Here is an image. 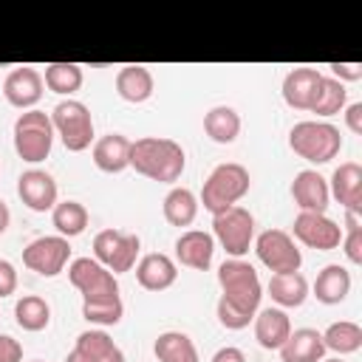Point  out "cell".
Instances as JSON below:
<instances>
[{"instance_id": "bcb514c9", "label": "cell", "mask_w": 362, "mask_h": 362, "mask_svg": "<svg viewBox=\"0 0 362 362\" xmlns=\"http://www.w3.org/2000/svg\"><path fill=\"white\" fill-rule=\"evenodd\" d=\"M31 362H42V359H31Z\"/></svg>"}, {"instance_id": "e575fe53", "label": "cell", "mask_w": 362, "mask_h": 362, "mask_svg": "<svg viewBox=\"0 0 362 362\" xmlns=\"http://www.w3.org/2000/svg\"><path fill=\"white\" fill-rule=\"evenodd\" d=\"M82 317L93 325H116L124 317V305L122 297H110V300H96V303H82Z\"/></svg>"}, {"instance_id": "836d02e7", "label": "cell", "mask_w": 362, "mask_h": 362, "mask_svg": "<svg viewBox=\"0 0 362 362\" xmlns=\"http://www.w3.org/2000/svg\"><path fill=\"white\" fill-rule=\"evenodd\" d=\"M345 102H348L345 85L337 82L334 76H322L320 90H317V99L311 105V113H317V116H334V113H339L345 107Z\"/></svg>"}, {"instance_id": "74e56055", "label": "cell", "mask_w": 362, "mask_h": 362, "mask_svg": "<svg viewBox=\"0 0 362 362\" xmlns=\"http://www.w3.org/2000/svg\"><path fill=\"white\" fill-rule=\"evenodd\" d=\"M328 68L334 71V79L342 82V85L362 79V62H331Z\"/></svg>"}, {"instance_id": "30bf717a", "label": "cell", "mask_w": 362, "mask_h": 362, "mask_svg": "<svg viewBox=\"0 0 362 362\" xmlns=\"http://www.w3.org/2000/svg\"><path fill=\"white\" fill-rule=\"evenodd\" d=\"M255 252L257 260L272 272V274H286V272H300L303 266V252L297 249L294 238L283 229H266L255 238Z\"/></svg>"}, {"instance_id": "f6af8a7d", "label": "cell", "mask_w": 362, "mask_h": 362, "mask_svg": "<svg viewBox=\"0 0 362 362\" xmlns=\"http://www.w3.org/2000/svg\"><path fill=\"white\" fill-rule=\"evenodd\" d=\"M320 362H345L342 356H334V359H320Z\"/></svg>"}, {"instance_id": "e0dca14e", "label": "cell", "mask_w": 362, "mask_h": 362, "mask_svg": "<svg viewBox=\"0 0 362 362\" xmlns=\"http://www.w3.org/2000/svg\"><path fill=\"white\" fill-rule=\"evenodd\" d=\"M291 198L300 212H325L331 201L328 181L317 170H300L291 181Z\"/></svg>"}, {"instance_id": "4dcf8cb0", "label": "cell", "mask_w": 362, "mask_h": 362, "mask_svg": "<svg viewBox=\"0 0 362 362\" xmlns=\"http://www.w3.org/2000/svg\"><path fill=\"white\" fill-rule=\"evenodd\" d=\"M322 345H325V351H334V354H339V356L354 354V351L362 348V325L354 322V320L331 322V325L322 331Z\"/></svg>"}, {"instance_id": "ac0fdd59", "label": "cell", "mask_w": 362, "mask_h": 362, "mask_svg": "<svg viewBox=\"0 0 362 362\" xmlns=\"http://www.w3.org/2000/svg\"><path fill=\"white\" fill-rule=\"evenodd\" d=\"M136 280L144 291H167L178 280V266L170 255L150 252L136 263Z\"/></svg>"}, {"instance_id": "8992f818", "label": "cell", "mask_w": 362, "mask_h": 362, "mask_svg": "<svg viewBox=\"0 0 362 362\" xmlns=\"http://www.w3.org/2000/svg\"><path fill=\"white\" fill-rule=\"evenodd\" d=\"M51 124H54V133L59 136V141L65 144V150H71V153H82L93 141V116L88 110V105L79 99H62L51 110Z\"/></svg>"}, {"instance_id": "d4e9b609", "label": "cell", "mask_w": 362, "mask_h": 362, "mask_svg": "<svg viewBox=\"0 0 362 362\" xmlns=\"http://www.w3.org/2000/svg\"><path fill=\"white\" fill-rule=\"evenodd\" d=\"M74 351L82 356V362H124L122 348H119L102 328L82 331V334L76 337Z\"/></svg>"}, {"instance_id": "7402d4cb", "label": "cell", "mask_w": 362, "mask_h": 362, "mask_svg": "<svg viewBox=\"0 0 362 362\" xmlns=\"http://www.w3.org/2000/svg\"><path fill=\"white\" fill-rule=\"evenodd\" d=\"M322 356H325L322 334L314 331V328H297L280 345V359L283 362H320Z\"/></svg>"}, {"instance_id": "60d3db41", "label": "cell", "mask_w": 362, "mask_h": 362, "mask_svg": "<svg viewBox=\"0 0 362 362\" xmlns=\"http://www.w3.org/2000/svg\"><path fill=\"white\" fill-rule=\"evenodd\" d=\"M342 110H345V124H348V130L356 133V136H362V102H351V105H345Z\"/></svg>"}, {"instance_id": "4fadbf2b", "label": "cell", "mask_w": 362, "mask_h": 362, "mask_svg": "<svg viewBox=\"0 0 362 362\" xmlns=\"http://www.w3.org/2000/svg\"><path fill=\"white\" fill-rule=\"evenodd\" d=\"M42 90H45L42 74L37 68H28V65L8 71V76L3 79V96L17 110H31L42 99Z\"/></svg>"}, {"instance_id": "8d00e7d4", "label": "cell", "mask_w": 362, "mask_h": 362, "mask_svg": "<svg viewBox=\"0 0 362 362\" xmlns=\"http://www.w3.org/2000/svg\"><path fill=\"white\" fill-rule=\"evenodd\" d=\"M215 314H218V322H221L223 328H229V331H240V328H246V325L255 320V317H249V314H243V311L232 308L226 300H218Z\"/></svg>"}, {"instance_id": "4316f807", "label": "cell", "mask_w": 362, "mask_h": 362, "mask_svg": "<svg viewBox=\"0 0 362 362\" xmlns=\"http://www.w3.org/2000/svg\"><path fill=\"white\" fill-rule=\"evenodd\" d=\"M198 198L192 189L187 187H173L167 195H164V204H161V212H164V221L170 226H189L198 215Z\"/></svg>"}, {"instance_id": "d6986e66", "label": "cell", "mask_w": 362, "mask_h": 362, "mask_svg": "<svg viewBox=\"0 0 362 362\" xmlns=\"http://www.w3.org/2000/svg\"><path fill=\"white\" fill-rule=\"evenodd\" d=\"M322 74L317 68H294L283 79V99L294 110H311L317 90H320Z\"/></svg>"}, {"instance_id": "277c9868", "label": "cell", "mask_w": 362, "mask_h": 362, "mask_svg": "<svg viewBox=\"0 0 362 362\" xmlns=\"http://www.w3.org/2000/svg\"><path fill=\"white\" fill-rule=\"evenodd\" d=\"M288 147L311 164H328L331 158L339 156L342 136H339V127H334L331 122L308 119V122H297L288 130Z\"/></svg>"}, {"instance_id": "7a4b0ae2", "label": "cell", "mask_w": 362, "mask_h": 362, "mask_svg": "<svg viewBox=\"0 0 362 362\" xmlns=\"http://www.w3.org/2000/svg\"><path fill=\"white\" fill-rule=\"evenodd\" d=\"M218 286H221V300H226L232 308L255 317L260 308L263 286L252 263L240 257H229L218 266Z\"/></svg>"}, {"instance_id": "b9f144b4", "label": "cell", "mask_w": 362, "mask_h": 362, "mask_svg": "<svg viewBox=\"0 0 362 362\" xmlns=\"http://www.w3.org/2000/svg\"><path fill=\"white\" fill-rule=\"evenodd\" d=\"M212 362H246V356H243V351H240V348L226 345V348H218V351H215Z\"/></svg>"}, {"instance_id": "f35d334b", "label": "cell", "mask_w": 362, "mask_h": 362, "mask_svg": "<svg viewBox=\"0 0 362 362\" xmlns=\"http://www.w3.org/2000/svg\"><path fill=\"white\" fill-rule=\"evenodd\" d=\"M17 291V269L8 260H0V300Z\"/></svg>"}, {"instance_id": "83f0119b", "label": "cell", "mask_w": 362, "mask_h": 362, "mask_svg": "<svg viewBox=\"0 0 362 362\" xmlns=\"http://www.w3.org/2000/svg\"><path fill=\"white\" fill-rule=\"evenodd\" d=\"M204 133L215 144H232L238 139V133H240V116H238V110L229 107V105H215L204 116Z\"/></svg>"}, {"instance_id": "ba28073f", "label": "cell", "mask_w": 362, "mask_h": 362, "mask_svg": "<svg viewBox=\"0 0 362 362\" xmlns=\"http://www.w3.org/2000/svg\"><path fill=\"white\" fill-rule=\"evenodd\" d=\"M68 280L82 294V303H96V300L119 297V280H116V274L107 272L93 257H76V260H71Z\"/></svg>"}, {"instance_id": "8fae6325", "label": "cell", "mask_w": 362, "mask_h": 362, "mask_svg": "<svg viewBox=\"0 0 362 362\" xmlns=\"http://www.w3.org/2000/svg\"><path fill=\"white\" fill-rule=\"evenodd\" d=\"M68 260H71V243L68 238L59 235L37 238L23 249V266L42 277H57L68 266Z\"/></svg>"}, {"instance_id": "9c48e42d", "label": "cell", "mask_w": 362, "mask_h": 362, "mask_svg": "<svg viewBox=\"0 0 362 362\" xmlns=\"http://www.w3.org/2000/svg\"><path fill=\"white\" fill-rule=\"evenodd\" d=\"M139 249H141L139 235H127L119 229H102L93 238V260H99L113 274L130 272L136 266Z\"/></svg>"}, {"instance_id": "d6a6232c", "label": "cell", "mask_w": 362, "mask_h": 362, "mask_svg": "<svg viewBox=\"0 0 362 362\" xmlns=\"http://www.w3.org/2000/svg\"><path fill=\"white\" fill-rule=\"evenodd\" d=\"M42 82L51 93L71 96L82 88V65H76V62H51V65H45Z\"/></svg>"}, {"instance_id": "ffe728a7", "label": "cell", "mask_w": 362, "mask_h": 362, "mask_svg": "<svg viewBox=\"0 0 362 362\" xmlns=\"http://www.w3.org/2000/svg\"><path fill=\"white\" fill-rule=\"evenodd\" d=\"M90 156H93L96 170H102L107 175H116V173L130 167V139L122 136V133H107V136L93 141Z\"/></svg>"}, {"instance_id": "d590c367", "label": "cell", "mask_w": 362, "mask_h": 362, "mask_svg": "<svg viewBox=\"0 0 362 362\" xmlns=\"http://www.w3.org/2000/svg\"><path fill=\"white\" fill-rule=\"evenodd\" d=\"M339 246H342L348 263H354V266L362 263V223H359V215L345 212V229H342Z\"/></svg>"}, {"instance_id": "ab89813d", "label": "cell", "mask_w": 362, "mask_h": 362, "mask_svg": "<svg viewBox=\"0 0 362 362\" xmlns=\"http://www.w3.org/2000/svg\"><path fill=\"white\" fill-rule=\"evenodd\" d=\"M23 359V345L8 337V334H0V362H20Z\"/></svg>"}, {"instance_id": "603a6c76", "label": "cell", "mask_w": 362, "mask_h": 362, "mask_svg": "<svg viewBox=\"0 0 362 362\" xmlns=\"http://www.w3.org/2000/svg\"><path fill=\"white\" fill-rule=\"evenodd\" d=\"M153 74L144 65H122L116 74V93L130 102V105H141L153 96Z\"/></svg>"}, {"instance_id": "52a82bcc", "label": "cell", "mask_w": 362, "mask_h": 362, "mask_svg": "<svg viewBox=\"0 0 362 362\" xmlns=\"http://www.w3.org/2000/svg\"><path fill=\"white\" fill-rule=\"evenodd\" d=\"M212 238L229 257H243L255 243V215L246 206H229L212 215Z\"/></svg>"}, {"instance_id": "ee69618b", "label": "cell", "mask_w": 362, "mask_h": 362, "mask_svg": "<svg viewBox=\"0 0 362 362\" xmlns=\"http://www.w3.org/2000/svg\"><path fill=\"white\" fill-rule=\"evenodd\" d=\"M65 362H82V356H79V354H76V351H71V354H68V356H65Z\"/></svg>"}, {"instance_id": "7bdbcfd3", "label": "cell", "mask_w": 362, "mask_h": 362, "mask_svg": "<svg viewBox=\"0 0 362 362\" xmlns=\"http://www.w3.org/2000/svg\"><path fill=\"white\" fill-rule=\"evenodd\" d=\"M8 221H11V212H8V206H6V201H0V235L8 229Z\"/></svg>"}, {"instance_id": "cb8c5ba5", "label": "cell", "mask_w": 362, "mask_h": 362, "mask_svg": "<svg viewBox=\"0 0 362 362\" xmlns=\"http://www.w3.org/2000/svg\"><path fill=\"white\" fill-rule=\"evenodd\" d=\"M351 294V272L339 263H328L314 280V297L322 305H339Z\"/></svg>"}, {"instance_id": "5b68a950", "label": "cell", "mask_w": 362, "mask_h": 362, "mask_svg": "<svg viewBox=\"0 0 362 362\" xmlns=\"http://www.w3.org/2000/svg\"><path fill=\"white\" fill-rule=\"evenodd\" d=\"M51 147H54L51 116L37 110V107L23 110L14 119V150H17V156L28 164H40L51 156Z\"/></svg>"}, {"instance_id": "f546056e", "label": "cell", "mask_w": 362, "mask_h": 362, "mask_svg": "<svg viewBox=\"0 0 362 362\" xmlns=\"http://www.w3.org/2000/svg\"><path fill=\"white\" fill-rule=\"evenodd\" d=\"M88 221H90V215H88L85 204H79V201H57V206L51 209L54 229L59 232V238H68V240L82 235Z\"/></svg>"}, {"instance_id": "44dd1931", "label": "cell", "mask_w": 362, "mask_h": 362, "mask_svg": "<svg viewBox=\"0 0 362 362\" xmlns=\"http://www.w3.org/2000/svg\"><path fill=\"white\" fill-rule=\"evenodd\" d=\"M252 322H255V339H257V345L266 348V351H280V345H283V342L288 339V334H291V320H288V314H286L283 308H274V305L257 311Z\"/></svg>"}, {"instance_id": "484cf974", "label": "cell", "mask_w": 362, "mask_h": 362, "mask_svg": "<svg viewBox=\"0 0 362 362\" xmlns=\"http://www.w3.org/2000/svg\"><path fill=\"white\" fill-rule=\"evenodd\" d=\"M269 294L280 308H300L308 297V280L300 272L272 274L269 277Z\"/></svg>"}, {"instance_id": "5bb4252c", "label": "cell", "mask_w": 362, "mask_h": 362, "mask_svg": "<svg viewBox=\"0 0 362 362\" xmlns=\"http://www.w3.org/2000/svg\"><path fill=\"white\" fill-rule=\"evenodd\" d=\"M17 195L31 212H51L57 206V181L45 170H25L17 178Z\"/></svg>"}, {"instance_id": "6da1fadb", "label": "cell", "mask_w": 362, "mask_h": 362, "mask_svg": "<svg viewBox=\"0 0 362 362\" xmlns=\"http://www.w3.org/2000/svg\"><path fill=\"white\" fill-rule=\"evenodd\" d=\"M130 167L158 184H175L187 167L184 147L164 136H141L130 141Z\"/></svg>"}, {"instance_id": "7c38bea8", "label": "cell", "mask_w": 362, "mask_h": 362, "mask_svg": "<svg viewBox=\"0 0 362 362\" xmlns=\"http://www.w3.org/2000/svg\"><path fill=\"white\" fill-rule=\"evenodd\" d=\"M294 238L317 252H331L342 240V226L325 212H300L294 218Z\"/></svg>"}, {"instance_id": "f1b7e54d", "label": "cell", "mask_w": 362, "mask_h": 362, "mask_svg": "<svg viewBox=\"0 0 362 362\" xmlns=\"http://www.w3.org/2000/svg\"><path fill=\"white\" fill-rule=\"evenodd\" d=\"M153 354L158 362H201L195 342L184 331H164L158 334Z\"/></svg>"}, {"instance_id": "1f68e13d", "label": "cell", "mask_w": 362, "mask_h": 362, "mask_svg": "<svg viewBox=\"0 0 362 362\" xmlns=\"http://www.w3.org/2000/svg\"><path fill=\"white\" fill-rule=\"evenodd\" d=\"M14 320L23 331H42L51 322V305L37 294H23L14 303Z\"/></svg>"}, {"instance_id": "3957f363", "label": "cell", "mask_w": 362, "mask_h": 362, "mask_svg": "<svg viewBox=\"0 0 362 362\" xmlns=\"http://www.w3.org/2000/svg\"><path fill=\"white\" fill-rule=\"evenodd\" d=\"M249 187H252L249 170L243 164H238V161H223L206 175L198 204H204L206 212L218 215V212H223L229 206H238V201L249 192Z\"/></svg>"}, {"instance_id": "2e32d148", "label": "cell", "mask_w": 362, "mask_h": 362, "mask_svg": "<svg viewBox=\"0 0 362 362\" xmlns=\"http://www.w3.org/2000/svg\"><path fill=\"white\" fill-rule=\"evenodd\" d=\"M215 257V238L204 229H187L175 240V260L187 269L206 272Z\"/></svg>"}, {"instance_id": "9a60e30c", "label": "cell", "mask_w": 362, "mask_h": 362, "mask_svg": "<svg viewBox=\"0 0 362 362\" xmlns=\"http://www.w3.org/2000/svg\"><path fill=\"white\" fill-rule=\"evenodd\" d=\"M328 192L337 198V204L345 206V212L359 215L362 212V167L356 161H342L331 173Z\"/></svg>"}]
</instances>
